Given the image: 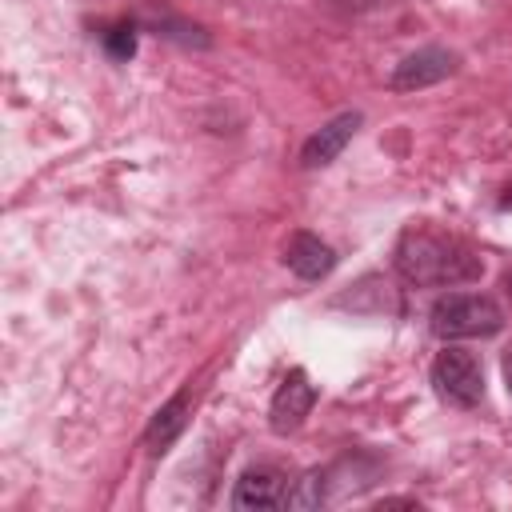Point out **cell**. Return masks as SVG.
<instances>
[{"label":"cell","mask_w":512,"mask_h":512,"mask_svg":"<svg viewBox=\"0 0 512 512\" xmlns=\"http://www.w3.org/2000/svg\"><path fill=\"white\" fill-rule=\"evenodd\" d=\"M324 500H328V476L320 468L304 472L300 480H292V488H284V508L308 512V508H320Z\"/></svg>","instance_id":"obj_11"},{"label":"cell","mask_w":512,"mask_h":512,"mask_svg":"<svg viewBox=\"0 0 512 512\" xmlns=\"http://www.w3.org/2000/svg\"><path fill=\"white\" fill-rule=\"evenodd\" d=\"M140 20L148 24V28H160V36H172V40H180V44H196V48H204L208 44V36H204V28H196V24H188V20H180V16H172L168 8H152V4H144L140 8Z\"/></svg>","instance_id":"obj_10"},{"label":"cell","mask_w":512,"mask_h":512,"mask_svg":"<svg viewBox=\"0 0 512 512\" xmlns=\"http://www.w3.org/2000/svg\"><path fill=\"white\" fill-rule=\"evenodd\" d=\"M380 508H416V500H404V496H388V500H380Z\"/></svg>","instance_id":"obj_13"},{"label":"cell","mask_w":512,"mask_h":512,"mask_svg":"<svg viewBox=\"0 0 512 512\" xmlns=\"http://www.w3.org/2000/svg\"><path fill=\"white\" fill-rule=\"evenodd\" d=\"M432 332L440 340H468V336H496L504 328V312L492 296L480 292H444L432 312Z\"/></svg>","instance_id":"obj_2"},{"label":"cell","mask_w":512,"mask_h":512,"mask_svg":"<svg viewBox=\"0 0 512 512\" xmlns=\"http://www.w3.org/2000/svg\"><path fill=\"white\" fill-rule=\"evenodd\" d=\"M360 112H340V116H332L324 128H316L308 140H304V148H300V164L304 168H328L344 148H348V140L360 132Z\"/></svg>","instance_id":"obj_6"},{"label":"cell","mask_w":512,"mask_h":512,"mask_svg":"<svg viewBox=\"0 0 512 512\" xmlns=\"http://www.w3.org/2000/svg\"><path fill=\"white\" fill-rule=\"evenodd\" d=\"M284 264L300 276V280H324L336 268V248L324 244L312 232H292V240L284 244Z\"/></svg>","instance_id":"obj_7"},{"label":"cell","mask_w":512,"mask_h":512,"mask_svg":"<svg viewBox=\"0 0 512 512\" xmlns=\"http://www.w3.org/2000/svg\"><path fill=\"white\" fill-rule=\"evenodd\" d=\"M432 388L452 408H476L484 400V368L468 348L448 344L432 360Z\"/></svg>","instance_id":"obj_3"},{"label":"cell","mask_w":512,"mask_h":512,"mask_svg":"<svg viewBox=\"0 0 512 512\" xmlns=\"http://www.w3.org/2000/svg\"><path fill=\"white\" fill-rule=\"evenodd\" d=\"M508 292H512V276H508Z\"/></svg>","instance_id":"obj_16"},{"label":"cell","mask_w":512,"mask_h":512,"mask_svg":"<svg viewBox=\"0 0 512 512\" xmlns=\"http://www.w3.org/2000/svg\"><path fill=\"white\" fill-rule=\"evenodd\" d=\"M136 28H140L136 20H120V24H112V28L100 36L112 60H132V56H136Z\"/></svg>","instance_id":"obj_12"},{"label":"cell","mask_w":512,"mask_h":512,"mask_svg":"<svg viewBox=\"0 0 512 512\" xmlns=\"http://www.w3.org/2000/svg\"><path fill=\"white\" fill-rule=\"evenodd\" d=\"M184 424H188V392H176L164 408H156V416L148 420V428H144V444L152 448V452H164L180 432H184Z\"/></svg>","instance_id":"obj_9"},{"label":"cell","mask_w":512,"mask_h":512,"mask_svg":"<svg viewBox=\"0 0 512 512\" xmlns=\"http://www.w3.org/2000/svg\"><path fill=\"white\" fill-rule=\"evenodd\" d=\"M396 272L416 288H452L480 280L484 260L472 244L436 228H408L396 240Z\"/></svg>","instance_id":"obj_1"},{"label":"cell","mask_w":512,"mask_h":512,"mask_svg":"<svg viewBox=\"0 0 512 512\" xmlns=\"http://www.w3.org/2000/svg\"><path fill=\"white\" fill-rule=\"evenodd\" d=\"M456 52L448 48H420V52H408L396 68H392V88L396 92H416V88H428V84H440L444 76L456 72Z\"/></svg>","instance_id":"obj_5"},{"label":"cell","mask_w":512,"mask_h":512,"mask_svg":"<svg viewBox=\"0 0 512 512\" xmlns=\"http://www.w3.org/2000/svg\"><path fill=\"white\" fill-rule=\"evenodd\" d=\"M336 4H340V8H356V12H360V8H372V4H380V0H336Z\"/></svg>","instance_id":"obj_15"},{"label":"cell","mask_w":512,"mask_h":512,"mask_svg":"<svg viewBox=\"0 0 512 512\" xmlns=\"http://www.w3.org/2000/svg\"><path fill=\"white\" fill-rule=\"evenodd\" d=\"M504 384H508V396H512V344L504 352Z\"/></svg>","instance_id":"obj_14"},{"label":"cell","mask_w":512,"mask_h":512,"mask_svg":"<svg viewBox=\"0 0 512 512\" xmlns=\"http://www.w3.org/2000/svg\"><path fill=\"white\" fill-rule=\"evenodd\" d=\"M232 508H236V512H252V508H284V480H280L272 468H248V472L236 480Z\"/></svg>","instance_id":"obj_8"},{"label":"cell","mask_w":512,"mask_h":512,"mask_svg":"<svg viewBox=\"0 0 512 512\" xmlns=\"http://www.w3.org/2000/svg\"><path fill=\"white\" fill-rule=\"evenodd\" d=\"M312 404H316V388H312L308 372H304V368H292V372L280 380V388H276V396H272V408H268L272 432H280V436L296 432V428L304 424V416L312 412Z\"/></svg>","instance_id":"obj_4"}]
</instances>
